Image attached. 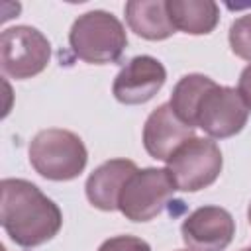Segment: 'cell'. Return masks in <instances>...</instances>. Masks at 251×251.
<instances>
[{"label": "cell", "instance_id": "277c9868", "mask_svg": "<svg viewBox=\"0 0 251 251\" xmlns=\"http://www.w3.org/2000/svg\"><path fill=\"white\" fill-rule=\"evenodd\" d=\"M224 167L222 151L212 139L192 137L184 141L169 159L167 173L176 190L196 192L220 176Z\"/></svg>", "mask_w": 251, "mask_h": 251}, {"label": "cell", "instance_id": "52a82bcc", "mask_svg": "<svg viewBox=\"0 0 251 251\" xmlns=\"http://www.w3.org/2000/svg\"><path fill=\"white\" fill-rule=\"evenodd\" d=\"M249 118V108L235 88L214 84L200 102L196 114V127L210 137L226 139L243 129Z\"/></svg>", "mask_w": 251, "mask_h": 251}, {"label": "cell", "instance_id": "5bb4252c", "mask_svg": "<svg viewBox=\"0 0 251 251\" xmlns=\"http://www.w3.org/2000/svg\"><path fill=\"white\" fill-rule=\"evenodd\" d=\"M216 82L206 76V75H198V73H192V75H186L182 76L175 88H173V94H171V108L173 112L190 127H196V114H198V108H200V102L202 98L206 96V92L214 86Z\"/></svg>", "mask_w": 251, "mask_h": 251}, {"label": "cell", "instance_id": "e0dca14e", "mask_svg": "<svg viewBox=\"0 0 251 251\" xmlns=\"http://www.w3.org/2000/svg\"><path fill=\"white\" fill-rule=\"evenodd\" d=\"M237 92L243 98L245 106L251 110V65H247L241 75H239V84H237Z\"/></svg>", "mask_w": 251, "mask_h": 251}, {"label": "cell", "instance_id": "9a60e30c", "mask_svg": "<svg viewBox=\"0 0 251 251\" xmlns=\"http://www.w3.org/2000/svg\"><path fill=\"white\" fill-rule=\"evenodd\" d=\"M229 47L231 51L243 59L251 61V14L237 18L229 27Z\"/></svg>", "mask_w": 251, "mask_h": 251}, {"label": "cell", "instance_id": "ffe728a7", "mask_svg": "<svg viewBox=\"0 0 251 251\" xmlns=\"http://www.w3.org/2000/svg\"><path fill=\"white\" fill-rule=\"evenodd\" d=\"M241 251H247V249H241Z\"/></svg>", "mask_w": 251, "mask_h": 251}, {"label": "cell", "instance_id": "8992f818", "mask_svg": "<svg viewBox=\"0 0 251 251\" xmlns=\"http://www.w3.org/2000/svg\"><path fill=\"white\" fill-rule=\"evenodd\" d=\"M175 190L167 169H137L122 188L118 210L131 222H149L163 212Z\"/></svg>", "mask_w": 251, "mask_h": 251}, {"label": "cell", "instance_id": "7c38bea8", "mask_svg": "<svg viewBox=\"0 0 251 251\" xmlns=\"http://www.w3.org/2000/svg\"><path fill=\"white\" fill-rule=\"evenodd\" d=\"M126 20L135 35L149 41L167 39L176 31L165 0H129L126 4Z\"/></svg>", "mask_w": 251, "mask_h": 251}, {"label": "cell", "instance_id": "ac0fdd59", "mask_svg": "<svg viewBox=\"0 0 251 251\" xmlns=\"http://www.w3.org/2000/svg\"><path fill=\"white\" fill-rule=\"evenodd\" d=\"M247 218H249V224H251V204H249V208H247Z\"/></svg>", "mask_w": 251, "mask_h": 251}, {"label": "cell", "instance_id": "4fadbf2b", "mask_svg": "<svg viewBox=\"0 0 251 251\" xmlns=\"http://www.w3.org/2000/svg\"><path fill=\"white\" fill-rule=\"evenodd\" d=\"M167 10L175 27L190 35L210 33L220 20V8L212 0H167Z\"/></svg>", "mask_w": 251, "mask_h": 251}, {"label": "cell", "instance_id": "6da1fadb", "mask_svg": "<svg viewBox=\"0 0 251 251\" xmlns=\"http://www.w3.org/2000/svg\"><path fill=\"white\" fill-rule=\"evenodd\" d=\"M0 222L10 239L22 247H37L57 235L63 226L59 206L33 182L4 178L0 182Z\"/></svg>", "mask_w": 251, "mask_h": 251}, {"label": "cell", "instance_id": "7a4b0ae2", "mask_svg": "<svg viewBox=\"0 0 251 251\" xmlns=\"http://www.w3.org/2000/svg\"><path fill=\"white\" fill-rule=\"evenodd\" d=\"M73 53L90 65L116 63L126 45L127 35L122 22L104 10H92L78 16L69 31Z\"/></svg>", "mask_w": 251, "mask_h": 251}, {"label": "cell", "instance_id": "3957f363", "mask_svg": "<svg viewBox=\"0 0 251 251\" xmlns=\"http://www.w3.org/2000/svg\"><path fill=\"white\" fill-rule=\"evenodd\" d=\"M88 161L82 139L61 127H49L35 133L29 143L31 167L49 180H73L76 178Z\"/></svg>", "mask_w": 251, "mask_h": 251}, {"label": "cell", "instance_id": "9c48e42d", "mask_svg": "<svg viewBox=\"0 0 251 251\" xmlns=\"http://www.w3.org/2000/svg\"><path fill=\"white\" fill-rule=\"evenodd\" d=\"M165 80L167 71L161 61L151 55H137L118 73L112 92L122 104H145L163 88Z\"/></svg>", "mask_w": 251, "mask_h": 251}, {"label": "cell", "instance_id": "5b68a950", "mask_svg": "<svg viewBox=\"0 0 251 251\" xmlns=\"http://www.w3.org/2000/svg\"><path fill=\"white\" fill-rule=\"evenodd\" d=\"M51 59L47 37L31 25H14L0 35V65L4 75L25 80L39 75Z\"/></svg>", "mask_w": 251, "mask_h": 251}, {"label": "cell", "instance_id": "d6986e66", "mask_svg": "<svg viewBox=\"0 0 251 251\" xmlns=\"http://www.w3.org/2000/svg\"><path fill=\"white\" fill-rule=\"evenodd\" d=\"M247 251H251V247H247Z\"/></svg>", "mask_w": 251, "mask_h": 251}, {"label": "cell", "instance_id": "ba28073f", "mask_svg": "<svg viewBox=\"0 0 251 251\" xmlns=\"http://www.w3.org/2000/svg\"><path fill=\"white\" fill-rule=\"evenodd\" d=\"M180 233L192 251H224L235 235V222L220 206H202L186 216Z\"/></svg>", "mask_w": 251, "mask_h": 251}, {"label": "cell", "instance_id": "2e32d148", "mask_svg": "<svg viewBox=\"0 0 251 251\" xmlns=\"http://www.w3.org/2000/svg\"><path fill=\"white\" fill-rule=\"evenodd\" d=\"M98 251H151L149 243L135 235H116L106 239Z\"/></svg>", "mask_w": 251, "mask_h": 251}, {"label": "cell", "instance_id": "30bf717a", "mask_svg": "<svg viewBox=\"0 0 251 251\" xmlns=\"http://www.w3.org/2000/svg\"><path fill=\"white\" fill-rule=\"evenodd\" d=\"M194 137V127L186 126L171 108V104L157 106L143 126V147L159 161H167L184 141Z\"/></svg>", "mask_w": 251, "mask_h": 251}, {"label": "cell", "instance_id": "8fae6325", "mask_svg": "<svg viewBox=\"0 0 251 251\" xmlns=\"http://www.w3.org/2000/svg\"><path fill=\"white\" fill-rule=\"evenodd\" d=\"M137 171L135 163L129 159H112L94 169L86 180V198L88 202L104 212L118 210V200L122 188L129 176Z\"/></svg>", "mask_w": 251, "mask_h": 251}]
</instances>
